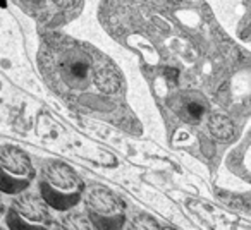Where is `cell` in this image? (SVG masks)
<instances>
[{"instance_id": "cell-1", "label": "cell", "mask_w": 251, "mask_h": 230, "mask_svg": "<svg viewBox=\"0 0 251 230\" xmlns=\"http://www.w3.org/2000/svg\"><path fill=\"white\" fill-rule=\"evenodd\" d=\"M83 177L60 160L43 161L38 175V194L52 211H69L81 203L84 194Z\"/></svg>"}, {"instance_id": "cell-2", "label": "cell", "mask_w": 251, "mask_h": 230, "mask_svg": "<svg viewBox=\"0 0 251 230\" xmlns=\"http://www.w3.org/2000/svg\"><path fill=\"white\" fill-rule=\"evenodd\" d=\"M84 215L97 230H124L127 222L126 201L107 185L91 184L84 187Z\"/></svg>"}, {"instance_id": "cell-3", "label": "cell", "mask_w": 251, "mask_h": 230, "mask_svg": "<svg viewBox=\"0 0 251 230\" xmlns=\"http://www.w3.org/2000/svg\"><path fill=\"white\" fill-rule=\"evenodd\" d=\"M7 230H50L53 223L52 209L36 192H19L5 208Z\"/></svg>"}, {"instance_id": "cell-4", "label": "cell", "mask_w": 251, "mask_h": 230, "mask_svg": "<svg viewBox=\"0 0 251 230\" xmlns=\"http://www.w3.org/2000/svg\"><path fill=\"white\" fill-rule=\"evenodd\" d=\"M36 177L31 157L12 144L0 146V192L16 196L29 189Z\"/></svg>"}, {"instance_id": "cell-5", "label": "cell", "mask_w": 251, "mask_h": 230, "mask_svg": "<svg viewBox=\"0 0 251 230\" xmlns=\"http://www.w3.org/2000/svg\"><path fill=\"white\" fill-rule=\"evenodd\" d=\"M33 19L45 24H59L73 16L81 7V0H14Z\"/></svg>"}, {"instance_id": "cell-6", "label": "cell", "mask_w": 251, "mask_h": 230, "mask_svg": "<svg viewBox=\"0 0 251 230\" xmlns=\"http://www.w3.org/2000/svg\"><path fill=\"white\" fill-rule=\"evenodd\" d=\"M52 230H97L93 223L90 222L84 211H77V209H69L64 211L57 220H53Z\"/></svg>"}, {"instance_id": "cell-7", "label": "cell", "mask_w": 251, "mask_h": 230, "mask_svg": "<svg viewBox=\"0 0 251 230\" xmlns=\"http://www.w3.org/2000/svg\"><path fill=\"white\" fill-rule=\"evenodd\" d=\"M126 230H165V227L155 216L147 211H138L126 222Z\"/></svg>"}, {"instance_id": "cell-8", "label": "cell", "mask_w": 251, "mask_h": 230, "mask_svg": "<svg viewBox=\"0 0 251 230\" xmlns=\"http://www.w3.org/2000/svg\"><path fill=\"white\" fill-rule=\"evenodd\" d=\"M4 213H5V205H4V194L0 192V218L4 216Z\"/></svg>"}, {"instance_id": "cell-9", "label": "cell", "mask_w": 251, "mask_h": 230, "mask_svg": "<svg viewBox=\"0 0 251 230\" xmlns=\"http://www.w3.org/2000/svg\"><path fill=\"white\" fill-rule=\"evenodd\" d=\"M0 230H7V229H5V227H2V225H0Z\"/></svg>"}]
</instances>
